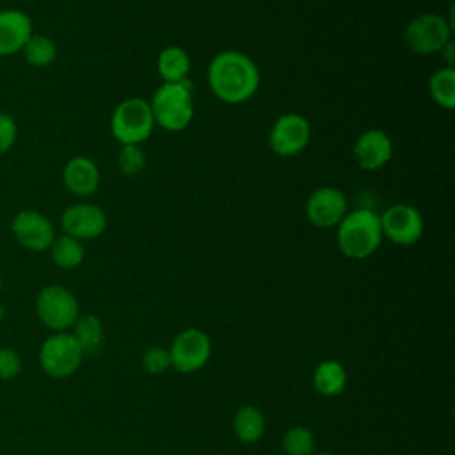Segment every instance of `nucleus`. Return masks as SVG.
I'll return each mask as SVG.
<instances>
[{"label": "nucleus", "mask_w": 455, "mask_h": 455, "mask_svg": "<svg viewBox=\"0 0 455 455\" xmlns=\"http://www.w3.org/2000/svg\"><path fill=\"white\" fill-rule=\"evenodd\" d=\"M206 82L213 96L228 105L249 101L259 89L261 73L258 64L240 50H220L206 69Z\"/></svg>", "instance_id": "1"}, {"label": "nucleus", "mask_w": 455, "mask_h": 455, "mask_svg": "<svg viewBox=\"0 0 455 455\" xmlns=\"http://www.w3.org/2000/svg\"><path fill=\"white\" fill-rule=\"evenodd\" d=\"M380 215L370 208H355L336 226V245L348 259H366L382 243Z\"/></svg>", "instance_id": "2"}, {"label": "nucleus", "mask_w": 455, "mask_h": 455, "mask_svg": "<svg viewBox=\"0 0 455 455\" xmlns=\"http://www.w3.org/2000/svg\"><path fill=\"white\" fill-rule=\"evenodd\" d=\"M155 124L167 132H181L188 128L194 119V91L188 80L183 82H162L151 100Z\"/></svg>", "instance_id": "3"}, {"label": "nucleus", "mask_w": 455, "mask_h": 455, "mask_svg": "<svg viewBox=\"0 0 455 455\" xmlns=\"http://www.w3.org/2000/svg\"><path fill=\"white\" fill-rule=\"evenodd\" d=\"M155 126L149 101L139 96L119 101L110 116V133L121 146H140L151 137Z\"/></svg>", "instance_id": "4"}, {"label": "nucleus", "mask_w": 455, "mask_h": 455, "mask_svg": "<svg viewBox=\"0 0 455 455\" xmlns=\"http://www.w3.org/2000/svg\"><path fill=\"white\" fill-rule=\"evenodd\" d=\"M451 20L439 12H421L403 28V43L416 55H434L451 41Z\"/></svg>", "instance_id": "5"}, {"label": "nucleus", "mask_w": 455, "mask_h": 455, "mask_svg": "<svg viewBox=\"0 0 455 455\" xmlns=\"http://www.w3.org/2000/svg\"><path fill=\"white\" fill-rule=\"evenodd\" d=\"M39 322L53 332L69 331L80 316V306L71 290L62 284H48L36 297Z\"/></svg>", "instance_id": "6"}, {"label": "nucleus", "mask_w": 455, "mask_h": 455, "mask_svg": "<svg viewBox=\"0 0 455 455\" xmlns=\"http://www.w3.org/2000/svg\"><path fill=\"white\" fill-rule=\"evenodd\" d=\"M84 350L69 331L50 334L39 348V366L53 379H66L73 375L82 361Z\"/></svg>", "instance_id": "7"}, {"label": "nucleus", "mask_w": 455, "mask_h": 455, "mask_svg": "<svg viewBox=\"0 0 455 455\" xmlns=\"http://www.w3.org/2000/svg\"><path fill=\"white\" fill-rule=\"evenodd\" d=\"M380 215L382 236L395 245L409 247L421 240L425 233V220L421 212L407 203H395Z\"/></svg>", "instance_id": "8"}, {"label": "nucleus", "mask_w": 455, "mask_h": 455, "mask_svg": "<svg viewBox=\"0 0 455 455\" xmlns=\"http://www.w3.org/2000/svg\"><path fill=\"white\" fill-rule=\"evenodd\" d=\"M311 140V124L299 112H286L275 117L268 130V146L272 153L283 158L300 155Z\"/></svg>", "instance_id": "9"}, {"label": "nucleus", "mask_w": 455, "mask_h": 455, "mask_svg": "<svg viewBox=\"0 0 455 455\" xmlns=\"http://www.w3.org/2000/svg\"><path fill=\"white\" fill-rule=\"evenodd\" d=\"M171 366L180 373H194L201 370L212 355L210 336L196 327L181 331L169 348Z\"/></svg>", "instance_id": "10"}, {"label": "nucleus", "mask_w": 455, "mask_h": 455, "mask_svg": "<svg viewBox=\"0 0 455 455\" xmlns=\"http://www.w3.org/2000/svg\"><path fill=\"white\" fill-rule=\"evenodd\" d=\"M348 212V201L338 187L323 185L315 188L304 203V213L315 228H336Z\"/></svg>", "instance_id": "11"}, {"label": "nucleus", "mask_w": 455, "mask_h": 455, "mask_svg": "<svg viewBox=\"0 0 455 455\" xmlns=\"http://www.w3.org/2000/svg\"><path fill=\"white\" fill-rule=\"evenodd\" d=\"M11 231L16 242L32 252L48 251L55 238L52 220L37 210L18 212L11 220Z\"/></svg>", "instance_id": "12"}, {"label": "nucleus", "mask_w": 455, "mask_h": 455, "mask_svg": "<svg viewBox=\"0 0 455 455\" xmlns=\"http://www.w3.org/2000/svg\"><path fill=\"white\" fill-rule=\"evenodd\" d=\"M60 229L80 242L94 240L107 229V213L94 203L69 204L60 215Z\"/></svg>", "instance_id": "13"}, {"label": "nucleus", "mask_w": 455, "mask_h": 455, "mask_svg": "<svg viewBox=\"0 0 455 455\" xmlns=\"http://www.w3.org/2000/svg\"><path fill=\"white\" fill-rule=\"evenodd\" d=\"M352 155L363 171H379L393 158V140L380 128H368L357 135Z\"/></svg>", "instance_id": "14"}, {"label": "nucleus", "mask_w": 455, "mask_h": 455, "mask_svg": "<svg viewBox=\"0 0 455 455\" xmlns=\"http://www.w3.org/2000/svg\"><path fill=\"white\" fill-rule=\"evenodd\" d=\"M32 34L34 27L27 12L12 7L0 11V57L21 53Z\"/></svg>", "instance_id": "15"}, {"label": "nucleus", "mask_w": 455, "mask_h": 455, "mask_svg": "<svg viewBox=\"0 0 455 455\" xmlns=\"http://www.w3.org/2000/svg\"><path fill=\"white\" fill-rule=\"evenodd\" d=\"M64 187L76 197L92 196L101 181V172L98 164L84 155H76L64 164L62 169Z\"/></svg>", "instance_id": "16"}, {"label": "nucleus", "mask_w": 455, "mask_h": 455, "mask_svg": "<svg viewBox=\"0 0 455 455\" xmlns=\"http://www.w3.org/2000/svg\"><path fill=\"white\" fill-rule=\"evenodd\" d=\"M156 71L162 82H183L190 73V55L178 44L165 46L156 57Z\"/></svg>", "instance_id": "17"}, {"label": "nucleus", "mask_w": 455, "mask_h": 455, "mask_svg": "<svg viewBox=\"0 0 455 455\" xmlns=\"http://www.w3.org/2000/svg\"><path fill=\"white\" fill-rule=\"evenodd\" d=\"M265 416L254 405L240 407L233 416V434L243 444L258 443L265 434Z\"/></svg>", "instance_id": "18"}, {"label": "nucleus", "mask_w": 455, "mask_h": 455, "mask_svg": "<svg viewBox=\"0 0 455 455\" xmlns=\"http://www.w3.org/2000/svg\"><path fill=\"white\" fill-rule=\"evenodd\" d=\"M313 386L322 396H338L347 386L345 366L334 359L322 361L313 371Z\"/></svg>", "instance_id": "19"}, {"label": "nucleus", "mask_w": 455, "mask_h": 455, "mask_svg": "<svg viewBox=\"0 0 455 455\" xmlns=\"http://www.w3.org/2000/svg\"><path fill=\"white\" fill-rule=\"evenodd\" d=\"M50 258L53 265L60 270H73L82 265L85 258L84 243L69 235H55L52 245H50Z\"/></svg>", "instance_id": "20"}, {"label": "nucleus", "mask_w": 455, "mask_h": 455, "mask_svg": "<svg viewBox=\"0 0 455 455\" xmlns=\"http://www.w3.org/2000/svg\"><path fill=\"white\" fill-rule=\"evenodd\" d=\"M428 94L434 103L444 110L455 108V69L443 66L428 78Z\"/></svg>", "instance_id": "21"}, {"label": "nucleus", "mask_w": 455, "mask_h": 455, "mask_svg": "<svg viewBox=\"0 0 455 455\" xmlns=\"http://www.w3.org/2000/svg\"><path fill=\"white\" fill-rule=\"evenodd\" d=\"M71 329V334L82 347L84 354L100 348L103 341V323L96 315H80Z\"/></svg>", "instance_id": "22"}, {"label": "nucleus", "mask_w": 455, "mask_h": 455, "mask_svg": "<svg viewBox=\"0 0 455 455\" xmlns=\"http://www.w3.org/2000/svg\"><path fill=\"white\" fill-rule=\"evenodd\" d=\"M21 55L34 68H48L57 59V46L48 36L34 32L25 43Z\"/></svg>", "instance_id": "23"}, {"label": "nucleus", "mask_w": 455, "mask_h": 455, "mask_svg": "<svg viewBox=\"0 0 455 455\" xmlns=\"http://www.w3.org/2000/svg\"><path fill=\"white\" fill-rule=\"evenodd\" d=\"M281 448L286 455H313L315 437L306 427H291L284 432L281 439Z\"/></svg>", "instance_id": "24"}, {"label": "nucleus", "mask_w": 455, "mask_h": 455, "mask_svg": "<svg viewBox=\"0 0 455 455\" xmlns=\"http://www.w3.org/2000/svg\"><path fill=\"white\" fill-rule=\"evenodd\" d=\"M144 167H146V155L140 149V146H135V144L121 146L117 153V169L123 176L133 178L140 174Z\"/></svg>", "instance_id": "25"}, {"label": "nucleus", "mask_w": 455, "mask_h": 455, "mask_svg": "<svg viewBox=\"0 0 455 455\" xmlns=\"http://www.w3.org/2000/svg\"><path fill=\"white\" fill-rule=\"evenodd\" d=\"M142 366L151 375H160L171 368V354L169 348L151 347L142 355Z\"/></svg>", "instance_id": "26"}, {"label": "nucleus", "mask_w": 455, "mask_h": 455, "mask_svg": "<svg viewBox=\"0 0 455 455\" xmlns=\"http://www.w3.org/2000/svg\"><path fill=\"white\" fill-rule=\"evenodd\" d=\"M21 371V357L14 348L0 347V380H11Z\"/></svg>", "instance_id": "27"}, {"label": "nucleus", "mask_w": 455, "mask_h": 455, "mask_svg": "<svg viewBox=\"0 0 455 455\" xmlns=\"http://www.w3.org/2000/svg\"><path fill=\"white\" fill-rule=\"evenodd\" d=\"M18 137V124L12 116L0 114V155L7 153Z\"/></svg>", "instance_id": "28"}, {"label": "nucleus", "mask_w": 455, "mask_h": 455, "mask_svg": "<svg viewBox=\"0 0 455 455\" xmlns=\"http://www.w3.org/2000/svg\"><path fill=\"white\" fill-rule=\"evenodd\" d=\"M441 55L444 57L446 60V66L453 68V62H455V44H453V39L441 50Z\"/></svg>", "instance_id": "29"}, {"label": "nucleus", "mask_w": 455, "mask_h": 455, "mask_svg": "<svg viewBox=\"0 0 455 455\" xmlns=\"http://www.w3.org/2000/svg\"><path fill=\"white\" fill-rule=\"evenodd\" d=\"M313 455H334V453H313Z\"/></svg>", "instance_id": "30"}, {"label": "nucleus", "mask_w": 455, "mask_h": 455, "mask_svg": "<svg viewBox=\"0 0 455 455\" xmlns=\"http://www.w3.org/2000/svg\"><path fill=\"white\" fill-rule=\"evenodd\" d=\"M0 293H2V274H0Z\"/></svg>", "instance_id": "31"}]
</instances>
